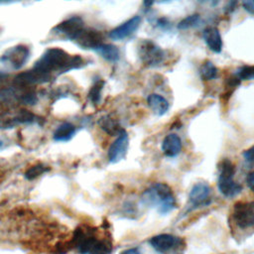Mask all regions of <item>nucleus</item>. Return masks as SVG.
Instances as JSON below:
<instances>
[{
	"label": "nucleus",
	"instance_id": "5701e85b",
	"mask_svg": "<svg viewBox=\"0 0 254 254\" xmlns=\"http://www.w3.org/2000/svg\"><path fill=\"white\" fill-rule=\"evenodd\" d=\"M104 86V80L102 79H97L94 81V83L91 85L89 91H88V98L90 102L94 105L98 104L101 99V92Z\"/></svg>",
	"mask_w": 254,
	"mask_h": 254
},
{
	"label": "nucleus",
	"instance_id": "2eb2a0df",
	"mask_svg": "<svg viewBox=\"0 0 254 254\" xmlns=\"http://www.w3.org/2000/svg\"><path fill=\"white\" fill-rule=\"evenodd\" d=\"M210 188L204 183L195 184L189 194L190 204L192 207H198L201 205H206L210 202Z\"/></svg>",
	"mask_w": 254,
	"mask_h": 254
},
{
	"label": "nucleus",
	"instance_id": "7c9ffc66",
	"mask_svg": "<svg viewBox=\"0 0 254 254\" xmlns=\"http://www.w3.org/2000/svg\"><path fill=\"white\" fill-rule=\"evenodd\" d=\"M157 25H158L160 28L165 29V28H167V27L170 26V23H169V21H168L166 18H160V19L158 20V22H157Z\"/></svg>",
	"mask_w": 254,
	"mask_h": 254
},
{
	"label": "nucleus",
	"instance_id": "f704fd0d",
	"mask_svg": "<svg viewBox=\"0 0 254 254\" xmlns=\"http://www.w3.org/2000/svg\"><path fill=\"white\" fill-rule=\"evenodd\" d=\"M7 76H8V73H7L5 70H3V69L0 68V80L6 78Z\"/></svg>",
	"mask_w": 254,
	"mask_h": 254
},
{
	"label": "nucleus",
	"instance_id": "412c9836",
	"mask_svg": "<svg viewBox=\"0 0 254 254\" xmlns=\"http://www.w3.org/2000/svg\"><path fill=\"white\" fill-rule=\"evenodd\" d=\"M94 52H96L101 58L110 63H116L119 61L120 52L119 49L112 44H101Z\"/></svg>",
	"mask_w": 254,
	"mask_h": 254
},
{
	"label": "nucleus",
	"instance_id": "c9c22d12",
	"mask_svg": "<svg viewBox=\"0 0 254 254\" xmlns=\"http://www.w3.org/2000/svg\"><path fill=\"white\" fill-rule=\"evenodd\" d=\"M4 146V141L2 139H0V149H2Z\"/></svg>",
	"mask_w": 254,
	"mask_h": 254
},
{
	"label": "nucleus",
	"instance_id": "7ed1b4c3",
	"mask_svg": "<svg viewBox=\"0 0 254 254\" xmlns=\"http://www.w3.org/2000/svg\"><path fill=\"white\" fill-rule=\"evenodd\" d=\"M141 198L145 205L156 208L161 214H166L174 210L177 206L172 189L164 183L152 185L143 192Z\"/></svg>",
	"mask_w": 254,
	"mask_h": 254
},
{
	"label": "nucleus",
	"instance_id": "2f4dec72",
	"mask_svg": "<svg viewBox=\"0 0 254 254\" xmlns=\"http://www.w3.org/2000/svg\"><path fill=\"white\" fill-rule=\"evenodd\" d=\"M121 254H140V251L138 248H129L123 251Z\"/></svg>",
	"mask_w": 254,
	"mask_h": 254
},
{
	"label": "nucleus",
	"instance_id": "72a5a7b5",
	"mask_svg": "<svg viewBox=\"0 0 254 254\" xmlns=\"http://www.w3.org/2000/svg\"><path fill=\"white\" fill-rule=\"evenodd\" d=\"M154 2H155V0H143V4L146 8L151 7L154 4Z\"/></svg>",
	"mask_w": 254,
	"mask_h": 254
},
{
	"label": "nucleus",
	"instance_id": "f3484780",
	"mask_svg": "<svg viewBox=\"0 0 254 254\" xmlns=\"http://www.w3.org/2000/svg\"><path fill=\"white\" fill-rule=\"evenodd\" d=\"M182 150V140L174 133L168 134L162 142V151L168 157H176Z\"/></svg>",
	"mask_w": 254,
	"mask_h": 254
},
{
	"label": "nucleus",
	"instance_id": "cd10ccee",
	"mask_svg": "<svg viewBox=\"0 0 254 254\" xmlns=\"http://www.w3.org/2000/svg\"><path fill=\"white\" fill-rule=\"evenodd\" d=\"M243 157L248 162H254V145L243 152Z\"/></svg>",
	"mask_w": 254,
	"mask_h": 254
},
{
	"label": "nucleus",
	"instance_id": "a878e982",
	"mask_svg": "<svg viewBox=\"0 0 254 254\" xmlns=\"http://www.w3.org/2000/svg\"><path fill=\"white\" fill-rule=\"evenodd\" d=\"M199 21H200L199 14H192V15L187 16L184 19H182L178 23L177 28L179 30H188V29H190V28H192L194 26H197Z\"/></svg>",
	"mask_w": 254,
	"mask_h": 254
},
{
	"label": "nucleus",
	"instance_id": "0eeeda50",
	"mask_svg": "<svg viewBox=\"0 0 254 254\" xmlns=\"http://www.w3.org/2000/svg\"><path fill=\"white\" fill-rule=\"evenodd\" d=\"M150 244L160 254H183L186 249L183 238L167 233L152 237Z\"/></svg>",
	"mask_w": 254,
	"mask_h": 254
},
{
	"label": "nucleus",
	"instance_id": "ddd939ff",
	"mask_svg": "<svg viewBox=\"0 0 254 254\" xmlns=\"http://www.w3.org/2000/svg\"><path fill=\"white\" fill-rule=\"evenodd\" d=\"M129 147L127 132L123 129L108 149V160L110 163H118L125 158Z\"/></svg>",
	"mask_w": 254,
	"mask_h": 254
},
{
	"label": "nucleus",
	"instance_id": "39448f33",
	"mask_svg": "<svg viewBox=\"0 0 254 254\" xmlns=\"http://www.w3.org/2000/svg\"><path fill=\"white\" fill-rule=\"evenodd\" d=\"M38 101L37 92L34 87L13 84L0 88V104H24L34 105Z\"/></svg>",
	"mask_w": 254,
	"mask_h": 254
},
{
	"label": "nucleus",
	"instance_id": "4be33fe9",
	"mask_svg": "<svg viewBox=\"0 0 254 254\" xmlns=\"http://www.w3.org/2000/svg\"><path fill=\"white\" fill-rule=\"evenodd\" d=\"M199 74L202 80H211L217 76L218 70L210 61H205L199 67Z\"/></svg>",
	"mask_w": 254,
	"mask_h": 254
},
{
	"label": "nucleus",
	"instance_id": "4c0bfd02",
	"mask_svg": "<svg viewBox=\"0 0 254 254\" xmlns=\"http://www.w3.org/2000/svg\"><path fill=\"white\" fill-rule=\"evenodd\" d=\"M199 1H200V2H202V1H205V0H199Z\"/></svg>",
	"mask_w": 254,
	"mask_h": 254
},
{
	"label": "nucleus",
	"instance_id": "1a4fd4ad",
	"mask_svg": "<svg viewBox=\"0 0 254 254\" xmlns=\"http://www.w3.org/2000/svg\"><path fill=\"white\" fill-rule=\"evenodd\" d=\"M138 55L146 66H157L165 58L164 51L151 40L141 41L138 46Z\"/></svg>",
	"mask_w": 254,
	"mask_h": 254
},
{
	"label": "nucleus",
	"instance_id": "393cba45",
	"mask_svg": "<svg viewBox=\"0 0 254 254\" xmlns=\"http://www.w3.org/2000/svg\"><path fill=\"white\" fill-rule=\"evenodd\" d=\"M236 77L242 80H252L254 79V65L244 64L239 66L233 73Z\"/></svg>",
	"mask_w": 254,
	"mask_h": 254
},
{
	"label": "nucleus",
	"instance_id": "bb28decb",
	"mask_svg": "<svg viewBox=\"0 0 254 254\" xmlns=\"http://www.w3.org/2000/svg\"><path fill=\"white\" fill-rule=\"evenodd\" d=\"M242 6L245 11L254 15V0H242Z\"/></svg>",
	"mask_w": 254,
	"mask_h": 254
},
{
	"label": "nucleus",
	"instance_id": "9d476101",
	"mask_svg": "<svg viewBox=\"0 0 254 254\" xmlns=\"http://www.w3.org/2000/svg\"><path fill=\"white\" fill-rule=\"evenodd\" d=\"M84 21L79 16H71L60 22L53 28V31L64 37L66 40L73 42L80 32L84 29Z\"/></svg>",
	"mask_w": 254,
	"mask_h": 254
},
{
	"label": "nucleus",
	"instance_id": "c85d7f7f",
	"mask_svg": "<svg viewBox=\"0 0 254 254\" xmlns=\"http://www.w3.org/2000/svg\"><path fill=\"white\" fill-rule=\"evenodd\" d=\"M237 2H238V0H229L227 5H225V12L228 13V14L232 13L236 8Z\"/></svg>",
	"mask_w": 254,
	"mask_h": 254
},
{
	"label": "nucleus",
	"instance_id": "c756f323",
	"mask_svg": "<svg viewBox=\"0 0 254 254\" xmlns=\"http://www.w3.org/2000/svg\"><path fill=\"white\" fill-rule=\"evenodd\" d=\"M246 183H247L248 188H249L251 190L254 191V172L250 173V174L247 176Z\"/></svg>",
	"mask_w": 254,
	"mask_h": 254
},
{
	"label": "nucleus",
	"instance_id": "20e7f679",
	"mask_svg": "<svg viewBox=\"0 0 254 254\" xmlns=\"http://www.w3.org/2000/svg\"><path fill=\"white\" fill-rule=\"evenodd\" d=\"M43 118L24 108L0 107V129H11L18 125L41 124Z\"/></svg>",
	"mask_w": 254,
	"mask_h": 254
},
{
	"label": "nucleus",
	"instance_id": "f03ea898",
	"mask_svg": "<svg viewBox=\"0 0 254 254\" xmlns=\"http://www.w3.org/2000/svg\"><path fill=\"white\" fill-rule=\"evenodd\" d=\"M72 243L80 254H110L112 244L107 238H100L92 228H77Z\"/></svg>",
	"mask_w": 254,
	"mask_h": 254
},
{
	"label": "nucleus",
	"instance_id": "f257e3e1",
	"mask_svg": "<svg viewBox=\"0 0 254 254\" xmlns=\"http://www.w3.org/2000/svg\"><path fill=\"white\" fill-rule=\"evenodd\" d=\"M85 61L78 55H69L64 50L52 47L48 48L43 55L35 62L33 68L50 76L54 74H62L73 69L82 68Z\"/></svg>",
	"mask_w": 254,
	"mask_h": 254
},
{
	"label": "nucleus",
	"instance_id": "423d86ee",
	"mask_svg": "<svg viewBox=\"0 0 254 254\" xmlns=\"http://www.w3.org/2000/svg\"><path fill=\"white\" fill-rule=\"evenodd\" d=\"M235 173L234 165L229 160H223L219 166V176L217 187L220 192L227 197H232L238 194L242 187L233 180Z\"/></svg>",
	"mask_w": 254,
	"mask_h": 254
},
{
	"label": "nucleus",
	"instance_id": "b1692460",
	"mask_svg": "<svg viewBox=\"0 0 254 254\" xmlns=\"http://www.w3.org/2000/svg\"><path fill=\"white\" fill-rule=\"evenodd\" d=\"M50 171V167L44 165V164H37L34 165L32 167H30L24 174V177L29 180V181H33L35 179H37L38 177H40L41 175L47 173Z\"/></svg>",
	"mask_w": 254,
	"mask_h": 254
},
{
	"label": "nucleus",
	"instance_id": "473e14b6",
	"mask_svg": "<svg viewBox=\"0 0 254 254\" xmlns=\"http://www.w3.org/2000/svg\"><path fill=\"white\" fill-rule=\"evenodd\" d=\"M21 0H0V6L1 5H8V4H12V3H16L19 2Z\"/></svg>",
	"mask_w": 254,
	"mask_h": 254
},
{
	"label": "nucleus",
	"instance_id": "6e6552de",
	"mask_svg": "<svg viewBox=\"0 0 254 254\" xmlns=\"http://www.w3.org/2000/svg\"><path fill=\"white\" fill-rule=\"evenodd\" d=\"M31 51L26 45H16L8 48L0 57V62L11 69L22 68L30 59Z\"/></svg>",
	"mask_w": 254,
	"mask_h": 254
},
{
	"label": "nucleus",
	"instance_id": "6ab92c4d",
	"mask_svg": "<svg viewBox=\"0 0 254 254\" xmlns=\"http://www.w3.org/2000/svg\"><path fill=\"white\" fill-rule=\"evenodd\" d=\"M98 125L105 133H107L110 136L118 135L123 130L119 121L111 114H106L102 116L98 120Z\"/></svg>",
	"mask_w": 254,
	"mask_h": 254
},
{
	"label": "nucleus",
	"instance_id": "aec40b11",
	"mask_svg": "<svg viewBox=\"0 0 254 254\" xmlns=\"http://www.w3.org/2000/svg\"><path fill=\"white\" fill-rule=\"evenodd\" d=\"M76 133V127L70 122H64L55 130L53 138L56 142H67Z\"/></svg>",
	"mask_w": 254,
	"mask_h": 254
},
{
	"label": "nucleus",
	"instance_id": "f8f14e48",
	"mask_svg": "<svg viewBox=\"0 0 254 254\" xmlns=\"http://www.w3.org/2000/svg\"><path fill=\"white\" fill-rule=\"evenodd\" d=\"M73 43L83 50L95 51L101 44L104 43V36L96 29L84 27Z\"/></svg>",
	"mask_w": 254,
	"mask_h": 254
},
{
	"label": "nucleus",
	"instance_id": "e433bc0d",
	"mask_svg": "<svg viewBox=\"0 0 254 254\" xmlns=\"http://www.w3.org/2000/svg\"><path fill=\"white\" fill-rule=\"evenodd\" d=\"M161 1H163V2H168V1H172V0H161Z\"/></svg>",
	"mask_w": 254,
	"mask_h": 254
},
{
	"label": "nucleus",
	"instance_id": "a211bd4d",
	"mask_svg": "<svg viewBox=\"0 0 254 254\" xmlns=\"http://www.w3.org/2000/svg\"><path fill=\"white\" fill-rule=\"evenodd\" d=\"M147 103L149 107L152 109V111L154 112V114H156L157 116L164 115L169 110V107H170L168 100L162 95L157 93H152L148 95Z\"/></svg>",
	"mask_w": 254,
	"mask_h": 254
},
{
	"label": "nucleus",
	"instance_id": "dca6fc26",
	"mask_svg": "<svg viewBox=\"0 0 254 254\" xmlns=\"http://www.w3.org/2000/svg\"><path fill=\"white\" fill-rule=\"evenodd\" d=\"M202 38L210 51L215 54L221 53L222 38L219 30L216 27L208 26L202 31Z\"/></svg>",
	"mask_w": 254,
	"mask_h": 254
},
{
	"label": "nucleus",
	"instance_id": "4468645a",
	"mask_svg": "<svg viewBox=\"0 0 254 254\" xmlns=\"http://www.w3.org/2000/svg\"><path fill=\"white\" fill-rule=\"evenodd\" d=\"M141 23V17L140 16H134L127 21L123 22L119 26L112 29L108 36L111 40L114 41H121L126 38H128L130 35H132L140 26Z\"/></svg>",
	"mask_w": 254,
	"mask_h": 254
},
{
	"label": "nucleus",
	"instance_id": "9b49d317",
	"mask_svg": "<svg viewBox=\"0 0 254 254\" xmlns=\"http://www.w3.org/2000/svg\"><path fill=\"white\" fill-rule=\"evenodd\" d=\"M232 219L241 229L254 227V201L237 202L233 207Z\"/></svg>",
	"mask_w": 254,
	"mask_h": 254
}]
</instances>
